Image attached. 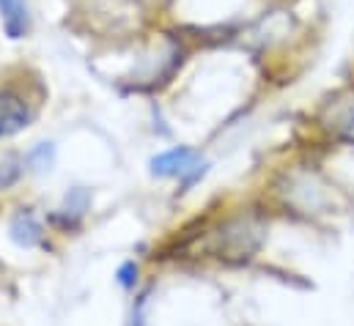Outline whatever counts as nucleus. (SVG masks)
<instances>
[{"mask_svg": "<svg viewBox=\"0 0 354 326\" xmlns=\"http://www.w3.org/2000/svg\"><path fill=\"white\" fill-rule=\"evenodd\" d=\"M151 173L160 175V178H178L184 186H189L192 181H198L206 173V162L201 160L198 151H192L187 146H178V148H171V151L154 157L151 160Z\"/></svg>", "mask_w": 354, "mask_h": 326, "instance_id": "1", "label": "nucleus"}, {"mask_svg": "<svg viewBox=\"0 0 354 326\" xmlns=\"http://www.w3.org/2000/svg\"><path fill=\"white\" fill-rule=\"evenodd\" d=\"M33 121L30 104L17 90H0V140L19 135Z\"/></svg>", "mask_w": 354, "mask_h": 326, "instance_id": "2", "label": "nucleus"}, {"mask_svg": "<svg viewBox=\"0 0 354 326\" xmlns=\"http://www.w3.org/2000/svg\"><path fill=\"white\" fill-rule=\"evenodd\" d=\"M0 25L11 41H19L30 30V11L25 0H0Z\"/></svg>", "mask_w": 354, "mask_h": 326, "instance_id": "3", "label": "nucleus"}, {"mask_svg": "<svg viewBox=\"0 0 354 326\" xmlns=\"http://www.w3.org/2000/svg\"><path fill=\"white\" fill-rule=\"evenodd\" d=\"M11 239L19 247H36L41 242V225L30 211H19L11 220Z\"/></svg>", "mask_w": 354, "mask_h": 326, "instance_id": "4", "label": "nucleus"}, {"mask_svg": "<svg viewBox=\"0 0 354 326\" xmlns=\"http://www.w3.org/2000/svg\"><path fill=\"white\" fill-rule=\"evenodd\" d=\"M86 209H88V192H86V189H75V192L66 198V206L61 209V211H64L61 217H69V214H72V222H77V220L86 214ZM61 217H58V220H61Z\"/></svg>", "mask_w": 354, "mask_h": 326, "instance_id": "5", "label": "nucleus"}, {"mask_svg": "<svg viewBox=\"0 0 354 326\" xmlns=\"http://www.w3.org/2000/svg\"><path fill=\"white\" fill-rule=\"evenodd\" d=\"M22 175V167H19V160H6V162H0V189H6V186H11L17 178Z\"/></svg>", "mask_w": 354, "mask_h": 326, "instance_id": "6", "label": "nucleus"}, {"mask_svg": "<svg viewBox=\"0 0 354 326\" xmlns=\"http://www.w3.org/2000/svg\"><path fill=\"white\" fill-rule=\"evenodd\" d=\"M30 162L36 170H44V167H50L53 164V146L50 143H44L41 148H36L33 154H30Z\"/></svg>", "mask_w": 354, "mask_h": 326, "instance_id": "7", "label": "nucleus"}, {"mask_svg": "<svg viewBox=\"0 0 354 326\" xmlns=\"http://www.w3.org/2000/svg\"><path fill=\"white\" fill-rule=\"evenodd\" d=\"M135 280H138V266L129 260V263H124V266L118 269V282H121V288H132Z\"/></svg>", "mask_w": 354, "mask_h": 326, "instance_id": "8", "label": "nucleus"}]
</instances>
